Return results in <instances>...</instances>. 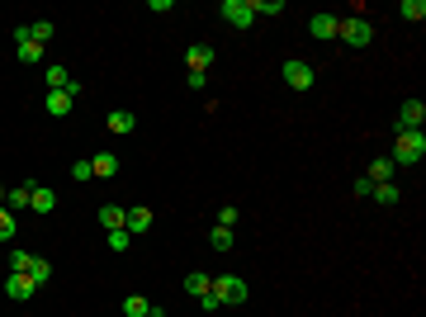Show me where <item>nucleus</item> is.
Wrapping results in <instances>:
<instances>
[{
    "label": "nucleus",
    "mask_w": 426,
    "mask_h": 317,
    "mask_svg": "<svg viewBox=\"0 0 426 317\" xmlns=\"http://www.w3.org/2000/svg\"><path fill=\"white\" fill-rule=\"evenodd\" d=\"M426 157V137L422 128H398V142H393V166H417V161Z\"/></svg>",
    "instance_id": "f257e3e1"
},
{
    "label": "nucleus",
    "mask_w": 426,
    "mask_h": 317,
    "mask_svg": "<svg viewBox=\"0 0 426 317\" xmlns=\"http://www.w3.org/2000/svg\"><path fill=\"white\" fill-rule=\"evenodd\" d=\"M336 38H341L346 48H370V43H374V24L365 19V15H350V19H341Z\"/></svg>",
    "instance_id": "f03ea898"
},
{
    "label": "nucleus",
    "mask_w": 426,
    "mask_h": 317,
    "mask_svg": "<svg viewBox=\"0 0 426 317\" xmlns=\"http://www.w3.org/2000/svg\"><path fill=\"white\" fill-rule=\"evenodd\" d=\"M246 280H237V275H213V298L223 303V308H237V303H246Z\"/></svg>",
    "instance_id": "7ed1b4c3"
},
{
    "label": "nucleus",
    "mask_w": 426,
    "mask_h": 317,
    "mask_svg": "<svg viewBox=\"0 0 426 317\" xmlns=\"http://www.w3.org/2000/svg\"><path fill=\"white\" fill-rule=\"evenodd\" d=\"M218 15H223L232 28H251V24H256V10H251V0H223V5H218Z\"/></svg>",
    "instance_id": "20e7f679"
},
{
    "label": "nucleus",
    "mask_w": 426,
    "mask_h": 317,
    "mask_svg": "<svg viewBox=\"0 0 426 317\" xmlns=\"http://www.w3.org/2000/svg\"><path fill=\"white\" fill-rule=\"evenodd\" d=\"M76 95H80V85H76V80H71L67 90H48V100H43V109H48L53 119H67V114H71V105H76Z\"/></svg>",
    "instance_id": "39448f33"
},
{
    "label": "nucleus",
    "mask_w": 426,
    "mask_h": 317,
    "mask_svg": "<svg viewBox=\"0 0 426 317\" xmlns=\"http://www.w3.org/2000/svg\"><path fill=\"white\" fill-rule=\"evenodd\" d=\"M123 232H128V237L152 232V209H123Z\"/></svg>",
    "instance_id": "423d86ee"
},
{
    "label": "nucleus",
    "mask_w": 426,
    "mask_h": 317,
    "mask_svg": "<svg viewBox=\"0 0 426 317\" xmlns=\"http://www.w3.org/2000/svg\"><path fill=\"white\" fill-rule=\"evenodd\" d=\"M284 85L308 90V85H313V67H308V62H284Z\"/></svg>",
    "instance_id": "0eeeda50"
},
{
    "label": "nucleus",
    "mask_w": 426,
    "mask_h": 317,
    "mask_svg": "<svg viewBox=\"0 0 426 317\" xmlns=\"http://www.w3.org/2000/svg\"><path fill=\"white\" fill-rule=\"evenodd\" d=\"M33 289H38V284H33L28 275H10V280H5V298H15V303H28Z\"/></svg>",
    "instance_id": "6e6552de"
},
{
    "label": "nucleus",
    "mask_w": 426,
    "mask_h": 317,
    "mask_svg": "<svg viewBox=\"0 0 426 317\" xmlns=\"http://www.w3.org/2000/svg\"><path fill=\"white\" fill-rule=\"evenodd\" d=\"M422 123H426V105H422V100H402L398 128H422Z\"/></svg>",
    "instance_id": "1a4fd4ad"
},
{
    "label": "nucleus",
    "mask_w": 426,
    "mask_h": 317,
    "mask_svg": "<svg viewBox=\"0 0 426 317\" xmlns=\"http://www.w3.org/2000/svg\"><path fill=\"white\" fill-rule=\"evenodd\" d=\"M28 209H33V213H53L57 209V194L48 185H28Z\"/></svg>",
    "instance_id": "9d476101"
},
{
    "label": "nucleus",
    "mask_w": 426,
    "mask_h": 317,
    "mask_svg": "<svg viewBox=\"0 0 426 317\" xmlns=\"http://www.w3.org/2000/svg\"><path fill=\"white\" fill-rule=\"evenodd\" d=\"M213 57H218V53H213L209 43H199V48H189V53H185V67H189V71H199V76H204V71L213 67Z\"/></svg>",
    "instance_id": "9b49d317"
},
{
    "label": "nucleus",
    "mask_w": 426,
    "mask_h": 317,
    "mask_svg": "<svg viewBox=\"0 0 426 317\" xmlns=\"http://www.w3.org/2000/svg\"><path fill=\"white\" fill-rule=\"evenodd\" d=\"M336 28H341L336 15H313V19H308V33H313V38H336Z\"/></svg>",
    "instance_id": "f8f14e48"
},
{
    "label": "nucleus",
    "mask_w": 426,
    "mask_h": 317,
    "mask_svg": "<svg viewBox=\"0 0 426 317\" xmlns=\"http://www.w3.org/2000/svg\"><path fill=\"white\" fill-rule=\"evenodd\" d=\"M393 171H398L393 161L379 157V161H370V175H365V180H370V185H389V180H393Z\"/></svg>",
    "instance_id": "ddd939ff"
},
{
    "label": "nucleus",
    "mask_w": 426,
    "mask_h": 317,
    "mask_svg": "<svg viewBox=\"0 0 426 317\" xmlns=\"http://www.w3.org/2000/svg\"><path fill=\"white\" fill-rule=\"evenodd\" d=\"M90 171H95L100 180H114V171H119V157H114V152H100V157H90Z\"/></svg>",
    "instance_id": "4468645a"
},
{
    "label": "nucleus",
    "mask_w": 426,
    "mask_h": 317,
    "mask_svg": "<svg viewBox=\"0 0 426 317\" xmlns=\"http://www.w3.org/2000/svg\"><path fill=\"white\" fill-rule=\"evenodd\" d=\"M100 223H105V232L123 228V204H100Z\"/></svg>",
    "instance_id": "2eb2a0df"
},
{
    "label": "nucleus",
    "mask_w": 426,
    "mask_h": 317,
    "mask_svg": "<svg viewBox=\"0 0 426 317\" xmlns=\"http://www.w3.org/2000/svg\"><path fill=\"white\" fill-rule=\"evenodd\" d=\"M209 289H213V275H199V270H194V275L185 280V293H189V298H204Z\"/></svg>",
    "instance_id": "dca6fc26"
},
{
    "label": "nucleus",
    "mask_w": 426,
    "mask_h": 317,
    "mask_svg": "<svg viewBox=\"0 0 426 317\" xmlns=\"http://www.w3.org/2000/svg\"><path fill=\"white\" fill-rule=\"evenodd\" d=\"M15 57H19L24 67H33V62H43V48H38L33 38H24V43H15Z\"/></svg>",
    "instance_id": "f3484780"
},
{
    "label": "nucleus",
    "mask_w": 426,
    "mask_h": 317,
    "mask_svg": "<svg viewBox=\"0 0 426 317\" xmlns=\"http://www.w3.org/2000/svg\"><path fill=\"white\" fill-rule=\"evenodd\" d=\"M67 85H71V71H67L62 62H53V67H48V90H67Z\"/></svg>",
    "instance_id": "a211bd4d"
},
{
    "label": "nucleus",
    "mask_w": 426,
    "mask_h": 317,
    "mask_svg": "<svg viewBox=\"0 0 426 317\" xmlns=\"http://www.w3.org/2000/svg\"><path fill=\"white\" fill-rule=\"evenodd\" d=\"M109 128H114V132H133L137 119L128 114V109H114V114H109Z\"/></svg>",
    "instance_id": "6ab92c4d"
},
{
    "label": "nucleus",
    "mask_w": 426,
    "mask_h": 317,
    "mask_svg": "<svg viewBox=\"0 0 426 317\" xmlns=\"http://www.w3.org/2000/svg\"><path fill=\"white\" fill-rule=\"evenodd\" d=\"M370 199H374V204H398L402 194H398V185L389 180V185H374V189H370Z\"/></svg>",
    "instance_id": "aec40b11"
},
{
    "label": "nucleus",
    "mask_w": 426,
    "mask_h": 317,
    "mask_svg": "<svg viewBox=\"0 0 426 317\" xmlns=\"http://www.w3.org/2000/svg\"><path fill=\"white\" fill-rule=\"evenodd\" d=\"M398 15L417 24V19H426V0H402V5H398Z\"/></svg>",
    "instance_id": "412c9836"
},
{
    "label": "nucleus",
    "mask_w": 426,
    "mask_h": 317,
    "mask_svg": "<svg viewBox=\"0 0 426 317\" xmlns=\"http://www.w3.org/2000/svg\"><path fill=\"white\" fill-rule=\"evenodd\" d=\"M53 33H57V28H53V19H38V24H28V38H33L38 48H43V43H48Z\"/></svg>",
    "instance_id": "4be33fe9"
},
{
    "label": "nucleus",
    "mask_w": 426,
    "mask_h": 317,
    "mask_svg": "<svg viewBox=\"0 0 426 317\" xmlns=\"http://www.w3.org/2000/svg\"><path fill=\"white\" fill-rule=\"evenodd\" d=\"M209 246H213V251H232V228H213Z\"/></svg>",
    "instance_id": "5701e85b"
},
{
    "label": "nucleus",
    "mask_w": 426,
    "mask_h": 317,
    "mask_svg": "<svg viewBox=\"0 0 426 317\" xmlns=\"http://www.w3.org/2000/svg\"><path fill=\"white\" fill-rule=\"evenodd\" d=\"M147 313H152L147 298H137V293H133V298H123V317H147Z\"/></svg>",
    "instance_id": "b1692460"
},
{
    "label": "nucleus",
    "mask_w": 426,
    "mask_h": 317,
    "mask_svg": "<svg viewBox=\"0 0 426 317\" xmlns=\"http://www.w3.org/2000/svg\"><path fill=\"white\" fill-rule=\"evenodd\" d=\"M48 275H53V265L43 261V256H33V261H28V280H33V284H43Z\"/></svg>",
    "instance_id": "393cba45"
},
{
    "label": "nucleus",
    "mask_w": 426,
    "mask_h": 317,
    "mask_svg": "<svg viewBox=\"0 0 426 317\" xmlns=\"http://www.w3.org/2000/svg\"><path fill=\"white\" fill-rule=\"evenodd\" d=\"M0 241H15V213L0 204Z\"/></svg>",
    "instance_id": "a878e982"
},
{
    "label": "nucleus",
    "mask_w": 426,
    "mask_h": 317,
    "mask_svg": "<svg viewBox=\"0 0 426 317\" xmlns=\"http://www.w3.org/2000/svg\"><path fill=\"white\" fill-rule=\"evenodd\" d=\"M28 261H33L28 251H10V275H28Z\"/></svg>",
    "instance_id": "bb28decb"
},
{
    "label": "nucleus",
    "mask_w": 426,
    "mask_h": 317,
    "mask_svg": "<svg viewBox=\"0 0 426 317\" xmlns=\"http://www.w3.org/2000/svg\"><path fill=\"white\" fill-rule=\"evenodd\" d=\"M256 15H284V0H251Z\"/></svg>",
    "instance_id": "cd10ccee"
},
{
    "label": "nucleus",
    "mask_w": 426,
    "mask_h": 317,
    "mask_svg": "<svg viewBox=\"0 0 426 317\" xmlns=\"http://www.w3.org/2000/svg\"><path fill=\"white\" fill-rule=\"evenodd\" d=\"M5 204H10V209H28V185L10 189V194H5Z\"/></svg>",
    "instance_id": "c85d7f7f"
},
{
    "label": "nucleus",
    "mask_w": 426,
    "mask_h": 317,
    "mask_svg": "<svg viewBox=\"0 0 426 317\" xmlns=\"http://www.w3.org/2000/svg\"><path fill=\"white\" fill-rule=\"evenodd\" d=\"M71 180H76V185H85V180H95V171H90V161H76V166H71Z\"/></svg>",
    "instance_id": "c756f323"
},
{
    "label": "nucleus",
    "mask_w": 426,
    "mask_h": 317,
    "mask_svg": "<svg viewBox=\"0 0 426 317\" xmlns=\"http://www.w3.org/2000/svg\"><path fill=\"white\" fill-rule=\"evenodd\" d=\"M109 246H114V251H128V246H133V237H128L123 228H114V232H109Z\"/></svg>",
    "instance_id": "7c9ffc66"
},
{
    "label": "nucleus",
    "mask_w": 426,
    "mask_h": 317,
    "mask_svg": "<svg viewBox=\"0 0 426 317\" xmlns=\"http://www.w3.org/2000/svg\"><path fill=\"white\" fill-rule=\"evenodd\" d=\"M232 223H237V209H232V204H223V209H218V228H232Z\"/></svg>",
    "instance_id": "2f4dec72"
},
{
    "label": "nucleus",
    "mask_w": 426,
    "mask_h": 317,
    "mask_svg": "<svg viewBox=\"0 0 426 317\" xmlns=\"http://www.w3.org/2000/svg\"><path fill=\"white\" fill-rule=\"evenodd\" d=\"M350 189H355V199H370V189H374V185H370V180H365V175H360V180H355V185H350Z\"/></svg>",
    "instance_id": "473e14b6"
},
{
    "label": "nucleus",
    "mask_w": 426,
    "mask_h": 317,
    "mask_svg": "<svg viewBox=\"0 0 426 317\" xmlns=\"http://www.w3.org/2000/svg\"><path fill=\"white\" fill-rule=\"evenodd\" d=\"M199 308H204V313H218L223 303H218V298H213V289H209V293H204V298H199Z\"/></svg>",
    "instance_id": "72a5a7b5"
},
{
    "label": "nucleus",
    "mask_w": 426,
    "mask_h": 317,
    "mask_svg": "<svg viewBox=\"0 0 426 317\" xmlns=\"http://www.w3.org/2000/svg\"><path fill=\"white\" fill-rule=\"evenodd\" d=\"M5 194H10V189H5V185H0V204H5Z\"/></svg>",
    "instance_id": "f704fd0d"
}]
</instances>
